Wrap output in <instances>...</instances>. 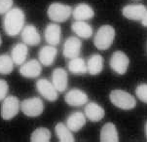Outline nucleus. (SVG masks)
<instances>
[{
    "label": "nucleus",
    "mask_w": 147,
    "mask_h": 142,
    "mask_svg": "<svg viewBox=\"0 0 147 142\" xmlns=\"http://www.w3.org/2000/svg\"><path fill=\"white\" fill-rule=\"evenodd\" d=\"M26 22V15L20 8H12L5 14L3 27L7 35L17 36L22 32Z\"/></svg>",
    "instance_id": "nucleus-1"
},
{
    "label": "nucleus",
    "mask_w": 147,
    "mask_h": 142,
    "mask_svg": "<svg viewBox=\"0 0 147 142\" xmlns=\"http://www.w3.org/2000/svg\"><path fill=\"white\" fill-rule=\"evenodd\" d=\"M114 38H115V29L113 26L109 24H104L100 26L96 31L94 38V44L98 50L105 51L109 49L113 44Z\"/></svg>",
    "instance_id": "nucleus-2"
},
{
    "label": "nucleus",
    "mask_w": 147,
    "mask_h": 142,
    "mask_svg": "<svg viewBox=\"0 0 147 142\" xmlns=\"http://www.w3.org/2000/svg\"><path fill=\"white\" fill-rule=\"evenodd\" d=\"M109 98L113 105L123 110H131L136 105L134 96L123 90H113L109 94Z\"/></svg>",
    "instance_id": "nucleus-3"
},
{
    "label": "nucleus",
    "mask_w": 147,
    "mask_h": 142,
    "mask_svg": "<svg viewBox=\"0 0 147 142\" xmlns=\"http://www.w3.org/2000/svg\"><path fill=\"white\" fill-rule=\"evenodd\" d=\"M47 15L49 19L55 22H66L72 15V9L69 5L55 2L48 7Z\"/></svg>",
    "instance_id": "nucleus-4"
},
{
    "label": "nucleus",
    "mask_w": 147,
    "mask_h": 142,
    "mask_svg": "<svg viewBox=\"0 0 147 142\" xmlns=\"http://www.w3.org/2000/svg\"><path fill=\"white\" fill-rule=\"evenodd\" d=\"M1 106V117L5 121L12 120L13 118L17 116L21 109V102L19 98L15 96H6L2 100Z\"/></svg>",
    "instance_id": "nucleus-5"
},
{
    "label": "nucleus",
    "mask_w": 147,
    "mask_h": 142,
    "mask_svg": "<svg viewBox=\"0 0 147 142\" xmlns=\"http://www.w3.org/2000/svg\"><path fill=\"white\" fill-rule=\"evenodd\" d=\"M21 110L27 117H38L44 111V103L40 98H26L21 102Z\"/></svg>",
    "instance_id": "nucleus-6"
},
{
    "label": "nucleus",
    "mask_w": 147,
    "mask_h": 142,
    "mask_svg": "<svg viewBox=\"0 0 147 142\" xmlns=\"http://www.w3.org/2000/svg\"><path fill=\"white\" fill-rule=\"evenodd\" d=\"M129 64V59L128 56L122 51L114 52L110 58V61H109V65L112 68V70L115 71L119 75L126 74Z\"/></svg>",
    "instance_id": "nucleus-7"
},
{
    "label": "nucleus",
    "mask_w": 147,
    "mask_h": 142,
    "mask_svg": "<svg viewBox=\"0 0 147 142\" xmlns=\"http://www.w3.org/2000/svg\"><path fill=\"white\" fill-rule=\"evenodd\" d=\"M36 89L38 93L49 101H56L59 98V92L47 79H39L36 82Z\"/></svg>",
    "instance_id": "nucleus-8"
},
{
    "label": "nucleus",
    "mask_w": 147,
    "mask_h": 142,
    "mask_svg": "<svg viewBox=\"0 0 147 142\" xmlns=\"http://www.w3.org/2000/svg\"><path fill=\"white\" fill-rule=\"evenodd\" d=\"M82 48V42L78 37L70 36L66 39L63 44V53L66 59H74L79 57Z\"/></svg>",
    "instance_id": "nucleus-9"
},
{
    "label": "nucleus",
    "mask_w": 147,
    "mask_h": 142,
    "mask_svg": "<svg viewBox=\"0 0 147 142\" xmlns=\"http://www.w3.org/2000/svg\"><path fill=\"white\" fill-rule=\"evenodd\" d=\"M42 72V66L40 61L36 59H30V61L24 62L20 68V74L26 78H37L40 76Z\"/></svg>",
    "instance_id": "nucleus-10"
},
{
    "label": "nucleus",
    "mask_w": 147,
    "mask_h": 142,
    "mask_svg": "<svg viewBox=\"0 0 147 142\" xmlns=\"http://www.w3.org/2000/svg\"><path fill=\"white\" fill-rule=\"evenodd\" d=\"M88 94L85 93L84 91L79 89H72L68 93H66L65 96H64V100L68 105L79 107L88 102Z\"/></svg>",
    "instance_id": "nucleus-11"
},
{
    "label": "nucleus",
    "mask_w": 147,
    "mask_h": 142,
    "mask_svg": "<svg viewBox=\"0 0 147 142\" xmlns=\"http://www.w3.org/2000/svg\"><path fill=\"white\" fill-rule=\"evenodd\" d=\"M22 39L28 46H37L41 42V36L33 24L24 26L22 30Z\"/></svg>",
    "instance_id": "nucleus-12"
},
{
    "label": "nucleus",
    "mask_w": 147,
    "mask_h": 142,
    "mask_svg": "<svg viewBox=\"0 0 147 142\" xmlns=\"http://www.w3.org/2000/svg\"><path fill=\"white\" fill-rule=\"evenodd\" d=\"M52 84L59 93H63L68 86V74L63 68H56L52 74Z\"/></svg>",
    "instance_id": "nucleus-13"
},
{
    "label": "nucleus",
    "mask_w": 147,
    "mask_h": 142,
    "mask_svg": "<svg viewBox=\"0 0 147 142\" xmlns=\"http://www.w3.org/2000/svg\"><path fill=\"white\" fill-rule=\"evenodd\" d=\"M146 7L142 4L127 5L122 10V14L126 19L133 21H141L146 12Z\"/></svg>",
    "instance_id": "nucleus-14"
},
{
    "label": "nucleus",
    "mask_w": 147,
    "mask_h": 142,
    "mask_svg": "<svg viewBox=\"0 0 147 142\" xmlns=\"http://www.w3.org/2000/svg\"><path fill=\"white\" fill-rule=\"evenodd\" d=\"M45 40L49 45L52 46H57L61 42V28L58 24H50L46 26L44 31Z\"/></svg>",
    "instance_id": "nucleus-15"
},
{
    "label": "nucleus",
    "mask_w": 147,
    "mask_h": 142,
    "mask_svg": "<svg viewBox=\"0 0 147 142\" xmlns=\"http://www.w3.org/2000/svg\"><path fill=\"white\" fill-rule=\"evenodd\" d=\"M104 109L96 102H89L85 107V116L92 122H99L104 118Z\"/></svg>",
    "instance_id": "nucleus-16"
},
{
    "label": "nucleus",
    "mask_w": 147,
    "mask_h": 142,
    "mask_svg": "<svg viewBox=\"0 0 147 142\" xmlns=\"http://www.w3.org/2000/svg\"><path fill=\"white\" fill-rule=\"evenodd\" d=\"M57 55H58V50L55 46H52V45L44 46L38 53L39 61L44 66H50L54 63Z\"/></svg>",
    "instance_id": "nucleus-17"
},
{
    "label": "nucleus",
    "mask_w": 147,
    "mask_h": 142,
    "mask_svg": "<svg viewBox=\"0 0 147 142\" xmlns=\"http://www.w3.org/2000/svg\"><path fill=\"white\" fill-rule=\"evenodd\" d=\"M72 16L75 21H89L94 17V11L90 5L80 3L72 11Z\"/></svg>",
    "instance_id": "nucleus-18"
},
{
    "label": "nucleus",
    "mask_w": 147,
    "mask_h": 142,
    "mask_svg": "<svg viewBox=\"0 0 147 142\" xmlns=\"http://www.w3.org/2000/svg\"><path fill=\"white\" fill-rule=\"evenodd\" d=\"M103 64L104 59L102 56L98 54H94L89 58L87 61V69H88V73L93 76L98 75L103 70Z\"/></svg>",
    "instance_id": "nucleus-19"
},
{
    "label": "nucleus",
    "mask_w": 147,
    "mask_h": 142,
    "mask_svg": "<svg viewBox=\"0 0 147 142\" xmlns=\"http://www.w3.org/2000/svg\"><path fill=\"white\" fill-rule=\"evenodd\" d=\"M65 125L71 131H79L86 125V116L82 112H73L68 116Z\"/></svg>",
    "instance_id": "nucleus-20"
},
{
    "label": "nucleus",
    "mask_w": 147,
    "mask_h": 142,
    "mask_svg": "<svg viewBox=\"0 0 147 142\" xmlns=\"http://www.w3.org/2000/svg\"><path fill=\"white\" fill-rule=\"evenodd\" d=\"M27 54H28V48L26 44L18 43L14 45L11 51V58L13 59L14 63L17 65H22L26 61Z\"/></svg>",
    "instance_id": "nucleus-21"
},
{
    "label": "nucleus",
    "mask_w": 147,
    "mask_h": 142,
    "mask_svg": "<svg viewBox=\"0 0 147 142\" xmlns=\"http://www.w3.org/2000/svg\"><path fill=\"white\" fill-rule=\"evenodd\" d=\"M71 29L78 37L83 39H89L93 36L94 30L88 22L85 21H76L72 24Z\"/></svg>",
    "instance_id": "nucleus-22"
},
{
    "label": "nucleus",
    "mask_w": 147,
    "mask_h": 142,
    "mask_svg": "<svg viewBox=\"0 0 147 142\" xmlns=\"http://www.w3.org/2000/svg\"><path fill=\"white\" fill-rule=\"evenodd\" d=\"M101 142H118L119 134L116 126L113 123H106L100 131Z\"/></svg>",
    "instance_id": "nucleus-23"
},
{
    "label": "nucleus",
    "mask_w": 147,
    "mask_h": 142,
    "mask_svg": "<svg viewBox=\"0 0 147 142\" xmlns=\"http://www.w3.org/2000/svg\"><path fill=\"white\" fill-rule=\"evenodd\" d=\"M68 69L74 75H84L88 72L87 62L80 57H76V58L70 59L68 63Z\"/></svg>",
    "instance_id": "nucleus-24"
},
{
    "label": "nucleus",
    "mask_w": 147,
    "mask_h": 142,
    "mask_svg": "<svg viewBox=\"0 0 147 142\" xmlns=\"http://www.w3.org/2000/svg\"><path fill=\"white\" fill-rule=\"evenodd\" d=\"M55 133L58 136L61 142H74V138L72 131L68 129V127L63 123H58L55 127Z\"/></svg>",
    "instance_id": "nucleus-25"
},
{
    "label": "nucleus",
    "mask_w": 147,
    "mask_h": 142,
    "mask_svg": "<svg viewBox=\"0 0 147 142\" xmlns=\"http://www.w3.org/2000/svg\"><path fill=\"white\" fill-rule=\"evenodd\" d=\"M51 139V131L46 128H38L32 131L31 142H49Z\"/></svg>",
    "instance_id": "nucleus-26"
},
{
    "label": "nucleus",
    "mask_w": 147,
    "mask_h": 142,
    "mask_svg": "<svg viewBox=\"0 0 147 142\" xmlns=\"http://www.w3.org/2000/svg\"><path fill=\"white\" fill-rule=\"evenodd\" d=\"M14 61L11 56L7 54L0 55V74L8 75L14 69Z\"/></svg>",
    "instance_id": "nucleus-27"
},
{
    "label": "nucleus",
    "mask_w": 147,
    "mask_h": 142,
    "mask_svg": "<svg viewBox=\"0 0 147 142\" xmlns=\"http://www.w3.org/2000/svg\"><path fill=\"white\" fill-rule=\"evenodd\" d=\"M136 96L141 101L147 103V84H140L136 89Z\"/></svg>",
    "instance_id": "nucleus-28"
},
{
    "label": "nucleus",
    "mask_w": 147,
    "mask_h": 142,
    "mask_svg": "<svg viewBox=\"0 0 147 142\" xmlns=\"http://www.w3.org/2000/svg\"><path fill=\"white\" fill-rule=\"evenodd\" d=\"M13 4V0H0V15L6 14L9 10L12 9Z\"/></svg>",
    "instance_id": "nucleus-29"
},
{
    "label": "nucleus",
    "mask_w": 147,
    "mask_h": 142,
    "mask_svg": "<svg viewBox=\"0 0 147 142\" xmlns=\"http://www.w3.org/2000/svg\"><path fill=\"white\" fill-rule=\"evenodd\" d=\"M9 91V85L6 81L3 79H0V101L3 100V99L7 96Z\"/></svg>",
    "instance_id": "nucleus-30"
},
{
    "label": "nucleus",
    "mask_w": 147,
    "mask_h": 142,
    "mask_svg": "<svg viewBox=\"0 0 147 142\" xmlns=\"http://www.w3.org/2000/svg\"><path fill=\"white\" fill-rule=\"evenodd\" d=\"M140 22H141V24H142L143 26L147 27V9H146V12H145V14H144L143 18L141 19Z\"/></svg>",
    "instance_id": "nucleus-31"
},
{
    "label": "nucleus",
    "mask_w": 147,
    "mask_h": 142,
    "mask_svg": "<svg viewBox=\"0 0 147 142\" xmlns=\"http://www.w3.org/2000/svg\"><path fill=\"white\" fill-rule=\"evenodd\" d=\"M145 133H146V137H147V123L145 125Z\"/></svg>",
    "instance_id": "nucleus-32"
},
{
    "label": "nucleus",
    "mask_w": 147,
    "mask_h": 142,
    "mask_svg": "<svg viewBox=\"0 0 147 142\" xmlns=\"http://www.w3.org/2000/svg\"><path fill=\"white\" fill-rule=\"evenodd\" d=\"M2 44V38H1V35H0V46H1Z\"/></svg>",
    "instance_id": "nucleus-33"
}]
</instances>
